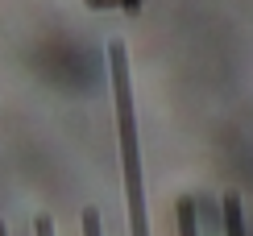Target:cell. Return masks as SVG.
Returning a JSON list of instances; mask_svg holds the SVG:
<instances>
[{
	"instance_id": "cell-5",
	"label": "cell",
	"mask_w": 253,
	"mask_h": 236,
	"mask_svg": "<svg viewBox=\"0 0 253 236\" xmlns=\"http://www.w3.org/2000/svg\"><path fill=\"white\" fill-rule=\"evenodd\" d=\"M34 236H54V220H50V216H38V220H34Z\"/></svg>"
},
{
	"instance_id": "cell-4",
	"label": "cell",
	"mask_w": 253,
	"mask_h": 236,
	"mask_svg": "<svg viewBox=\"0 0 253 236\" xmlns=\"http://www.w3.org/2000/svg\"><path fill=\"white\" fill-rule=\"evenodd\" d=\"M83 236H104V228H100V211H96V207H83Z\"/></svg>"
},
{
	"instance_id": "cell-1",
	"label": "cell",
	"mask_w": 253,
	"mask_h": 236,
	"mask_svg": "<svg viewBox=\"0 0 253 236\" xmlns=\"http://www.w3.org/2000/svg\"><path fill=\"white\" fill-rule=\"evenodd\" d=\"M108 71H112V104H117V133H121V162H125L129 228H133V236H150V216H145V178H141V149H137V116H133V83H129V54H125L121 41H108Z\"/></svg>"
},
{
	"instance_id": "cell-8",
	"label": "cell",
	"mask_w": 253,
	"mask_h": 236,
	"mask_svg": "<svg viewBox=\"0 0 253 236\" xmlns=\"http://www.w3.org/2000/svg\"><path fill=\"white\" fill-rule=\"evenodd\" d=\"M0 236H8V232H4V224H0Z\"/></svg>"
},
{
	"instance_id": "cell-2",
	"label": "cell",
	"mask_w": 253,
	"mask_h": 236,
	"mask_svg": "<svg viewBox=\"0 0 253 236\" xmlns=\"http://www.w3.org/2000/svg\"><path fill=\"white\" fill-rule=\"evenodd\" d=\"M224 236H245V207H241L237 191L224 195Z\"/></svg>"
},
{
	"instance_id": "cell-3",
	"label": "cell",
	"mask_w": 253,
	"mask_h": 236,
	"mask_svg": "<svg viewBox=\"0 0 253 236\" xmlns=\"http://www.w3.org/2000/svg\"><path fill=\"white\" fill-rule=\"evenodd\" d=\"M174 216H178V236H199L195 232V199H178Z\"/></svg>"
},
{
	"instance_id": "cell-7",
	"label": "cell",
	"mask_w": 253,
	"mask_h": 236,
	"mask_svg": "<svg viewBox=\"0 0 253 236\" xmlns=\"http://www.w3.org/2000/svg\"><path fill=\"white\" fill-rule=\"evenodd\" d=\"M125 8H129V13H137V8H141V0H121Z\"/></svg>"
},
{
	"instance_id": "cell-6",
	"label": "cell",
	"mask_w": 253,
	"mask_h": 236,
	"mask_svg": "<svg viewBox=\"0 0 253 236\" xmlns=\"http://www.w3.org/2000/svg\"><path fill=\"white\" fill-rule=\"evenodd\" d=\"M87 8H104V4H112V0H83Z\"/></svg>"
}]
</instances>
